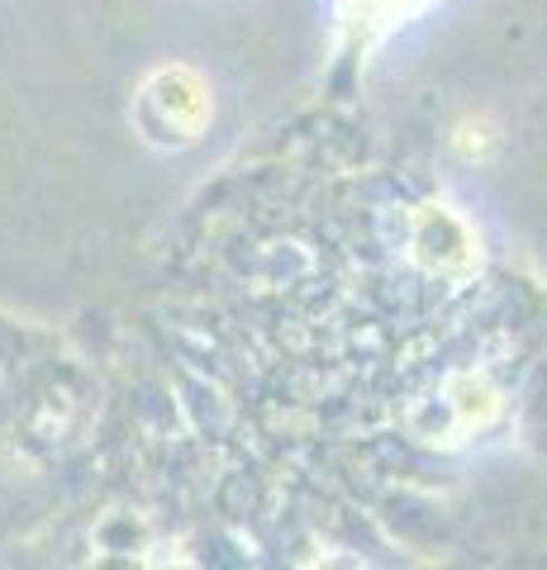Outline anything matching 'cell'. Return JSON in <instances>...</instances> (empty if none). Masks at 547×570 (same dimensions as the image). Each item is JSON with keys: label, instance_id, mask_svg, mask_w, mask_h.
I'll use <instances>...</instances> for the list:
<instances>
[{"label": "cell", "instance_id": "1", "mask_svg": "<svg viewBox=\"0 0 547 570\" xmlns=\"http://www.w3.org/2000/svg\"><path fill=\"white\" fill-rule=\"evenodd\" d=\"M348 6L362 24H372V20H400L410 10V0H348Z\"/></svg>", "mask_w": 547, "mask_h": 570}]
</instances>
